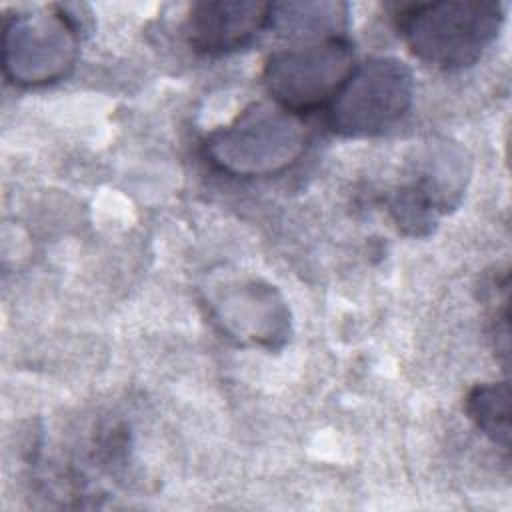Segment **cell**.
<instances>
[{
    "mask_svg": "<svg viewBox=\"0 0 512 512\" xmlns=\"http://www.w3.org/2000/svg\"><path fill=\"white\" fill-rule=\"evenodd\" d=\"M308 146L302 118L276 102H254L204 140L208 162L238 178L276 176L294 166Z\"/></svg>",
    "mask_w": 512,
    "mask_h": 512,
    "instance_id": "2",
    "label": "cell"
},
{
    "mask_svg": "<svg viewBox=\"0 0 512 512\" xmlns=\"http://www.w3.org/2000/svg\"><path fill=\"white\" fill-rule=\"evenodd\" d=\"M466 414L474 426L502 450L510 448V386L508 382L476 384L466 396Z\"/></svg>",
    "mask_w": 512,
    "mask_h": 512,
    "instance_id": "9",
    "label": "cell"
},
{
    "mask_svg": "<svg viewBox=\"0 0 512 512\" xmlns=\"http://www.w3.org/2000/svg\"><path fill=\"white\" fill-rule=\"evenodd\" d=\"M268 28L300 44L344 38L348 28V4L328 0L272 4Z\"/></svg>",
    "mask_w": 512,
    "mask_h": 512,
    "instance_id": "8",
    "label": "cell"
},
{
    "mask_svg": "<svg viewBox=\"0 0 512 512\" xmlns=\"http://www.w3.org/2000/svg\"><path fill=\"white\" fill-rule=\"evenodd\" d=\"M396 30L422 62L458 70L472 66L498 38L504 8L486 0L416 2L396 14Z\"/></svg>",
    "mask_w": 512,
    "mask_h": 512,
    "instance_id": "1",
    "label": "cell"
},
{
    "mask_svg": "<svg viewBox=\"0 0 512 512\" xmlns=\"http://www.w3.org/2000/svg\"><path fill=\"white\" fill-rule=\"evenodd\" d=\"M78 52L80 24L66 6L16 10L4 20L2 72L16 86L38 88L64 80Z\"/></svg>",
    "mask_w": 512,
    "mask_h": 512,
    "instance_id": "3",
    "label": "cell"
},
{
    "mask_svg": "<svg viewBox=\"0 0 512 512\" xmlns=\"http://www.w3.org/2000/svg\"><path fill=\"white\" fill-rule=\"evenodd\" d=\"M222 326L236 338L268 348L280 346L290 330L282 296L264 282H240L218 296L214 304Z\"/></svg>",
    "mask_w": 512,
    "mask_h": 512,
    "instance_id": "7",
    "label": "cell"
},
{
    "mask_svg": "<svg viewBox=\"0 0 512 512\" xmlns=\"http://www.w3.org/2000/svg\"><path fill=\"white\" fill-rule=\"evenodd\" d=\"M410 68L392 56H372L354 66L326 108L328 128L344 138H368L392 128L412 106Z\"/></svg>",
    "mask_w": 512,
    "mask_h": 512,
    "instance_id": "4",
    "label": "cell"
},
{
    "mask_svg": "<svg viewBox=\"0 0 512 512\" xmlns=\"http://www.w3.org/2000/svg\"><path fill=\"white\" fill-rule=\"evenodd\" d=\"M354 66V52L346 38L296 44L266 58L262 84L272 102L302 116L328 108Z\"/></svg>",
    "mask_w": 512,
    "mask_h": 512,
    "instance_id": "5",
    "label": "cell"
},
{
    "mask_svg": "<svg viewBox=\"0 0 512 512\" xmlns=\"http://www.w3.org/2000/svg\"><path fill=\"white\" fill-rule=\"evenodd\" d=\"M270 2L216 0L192 4L184 32L202 54H228L248 46L270 26Z\"/></svg>",
    "mask_w": 512,
    "mask_h": 512,
    "instance_id": "6",
    "label": "cell"
}]
</instances>
